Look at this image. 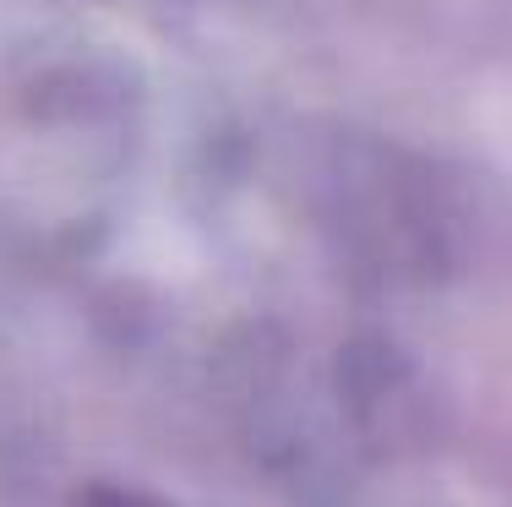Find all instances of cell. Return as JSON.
<instances>
[{"instance_id": "1", "label": "cell", "mask_w": 512, "mask_h": 507, "mask_svg": "<svg viewBox=\"0 0 512 507\" xmlns=\"http://www.w3.org/2000/svg\"><path fill=\"white\" fill-rule=\"evenodd\" d=\"M120 507H126V502H120Z\"/></svg>"}]
</instances>
